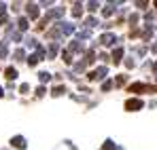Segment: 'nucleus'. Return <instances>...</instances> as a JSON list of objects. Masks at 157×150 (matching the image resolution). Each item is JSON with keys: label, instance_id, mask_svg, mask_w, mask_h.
Returning <instances> with one entry per match:
<instances>
[{"label": "nucleus", "instance_id": "1", "mask_svg": "<svg viewBox=\"0 0 157 150\" xmlns=\"http://www.w3.org/2000/svg\"><path fill=\"white\" fill-rule=\"evenodd\" d=\"M11 144H13L15 148H26V140H24V137H13Z\"/></svg>", "mask_w": 157, "mask_h": 150}, {"label": "nucleus", "instance_id": "2", "mask_svg": "<svg viewBox=\"0 0 157 150\" xmlns=\"http://www.w3.org/2000/svg\"><path fill=\"white\" fill-rule=\"evenodd\" d=\"M125 108H128V110H136V108H142V101H138V100H130L128 104H125Z\"/></svg>", "mask_w": 157, "mask_h": 150}, {"label": "nucleus", "instance_id": "3", "mask_svg": "<svg viewBox=\"0 0 157 150\" xmlns=\"http://www.w3.org/2000/svg\"><path fill=\"white\" fill-rule=\"evenodd\" d=\"M28 15H30V17H36V15H38V9H36L34 4H28Z\"/></svg>", "mask_w": 157, "mask_h": 150}, {"label": "nucleus", "instance_id": "4", "mask_svg": "<svg viewBox=\"0 0 157 150\" xmlns=\"http://www.w3.org/2000/svg\"><path fill=\"white\" fill-rule=\"evenodd\" d=\"M6 78H11V80L17 78V70L15 68H6Z\"/></svg>", "mask_w": 157, "mask_h": 150}, {"label": "nucleus", "instance_id": "5", "mask_svg": "<svg viewBox=\"0 0 157 150\" xmlns=\"http://www.w3.org/2000/svg\"><path fill=\"white\" fill-rule=\"evenodd\" d=\"M102 42H104V45H110V42H113V36H110V34H104V36H102Z\"/></svg>", "mask_w": 157, "mask_h": 150}, {"label": "nucleus", "instance_id": "6", "mask_svg": "<svg viewBox=\"0 0 157 150\" xmlns=\"http://www.w3.org/2000/svg\"><path fill=\"white\" fill-rule=\"evenodd\" d=\"M40 80H43V82H47V80H49V78H51V74H47V72H40Z\"/></svg>", "mask_w": 157, "mask_h": 150}, {"label": "nucleus", "instance_id": "7", "mask_svg": "<svg viewBox=\"0 0 157 150\" xmlns=\"http://www.w3.org/2000/svg\"><path fill=\"white\" fill-rule=\"evenodd\" d=\"M19 30H28V19H19Z\"/></svg>", "mask_w": 157, "mask_h": 150}, {"label": "nucleus", "instance_id": "8", "mask_svg": "<svg viewBox=\"0 0 157 150\" xmlns=\"http://www.w3.org/2000/svg\"><path fill=\"white\" fill-rule=\"evenodd\" d=\"M62 93H64V87H55L53 89V95H62Z\"/></svg>", "mask_w": 157, "mask_h": 150}, {"label": "nucleus", "instance_id": "9", "mask_svg": "<svg viewBox=\"0 0 157 150\" xmlns=\"http://www.w3.org/2000/svg\"><path fill=\"white\" fill-rule=\"evenodd\" d=\"M104 150H115V146H113V142H106V144H104Z\"/></svg>", "mask_w": 157, "mask_h": 150}, {"label": "nucleus", "instance_id": "10", "mask_svg": "<svg viewBox=\"0 0 157 150\" xmlns=\"http://www.w3.org/2000/svg\"><path fill=\"white\" fill-rule=\"evenodd\" d=\"M4 55H6V47H4V45H0V57H4Z\"/></svg>", "mask_w": 157, "mask_h": 150}, {"label": "nucleus", "instance_id": "11", "mask_svg": "<svg viewBox=\"0 0 157 150\" xmlns=\"http://www.w3.org/2000/svg\"><path fill=\"white\" fill-rule=\"evenodd\" d=\"M36 95H45V87H38L36 89Z\"/></svg>", "mask_w": 157, "mask_h": 150}, {"label": "nucleus", "instance_id": "12", "mask_svg": "<svg viewBox=\"0 0 157 150\" xmlns=\"http://www.w3.org/2000/svg\"><path fill=\"white\" fill-rule=\"evenodd\" d=\"M0 97H2V89H0Z\"/></svg>", "mask_w": 157, "mask_h": 150}]
</instances>
